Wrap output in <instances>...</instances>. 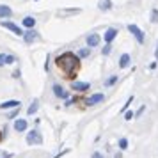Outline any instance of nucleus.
<instances>
[{
    "instance_id": "nucleus-1",
    "label": "nucleus",
    "mask_w": 158,
    "mask_h": 158,
    "mask_svg": "<svg viewBox=\"0 0 158 158\" xmlns=\"http://www.w3.org/2000/svg\"><path fill=\"white\" fill-rule=\"evenodd\" d=\"M55 64L62 69L64 77L73 78L75 73H77V69H78L80 59H78V55H75L71 52H66V53H62V55H59V57L55 59Z\"/></svg>"
},
{
    "instance_id": "nucleus-2",
    "label": "nucleus",
    "mask_w": 158,
    "mask_h": 158,
    "mask_svg": "<svg viewBox=\"0 0 158 158\" xmlns=\"http://www.w3.org/2000/svg\"><path fill=\"white\" fill-rule=\"evenodd\" d=\"M27 144H30V146L43 144V137H41V133H39L37 130H30L29 133H27Z\"/></svg>"
},
{
    "instance_id": "nucleus-3",
    "label": "nucleus",
    "mask_w": 158,
    "mask_h": 158,
    "mask_svg": "<svg viewBox=\"0 0 158 158\" xmlns=\"http://www.w3.org/2000/svg\"><path fill=\"white\" fill-rule=\"evenodd\" d=\"M128 30L131 32V34H133V37L137 39V43H139V44H142V43H144V32L139 29V27H137L135 23H130V25H128Z\"/></svg>"
},
{
    "instance_id": "nucleus-4",
    "label": "nucleus",
    "mask_w": 158,
    "mask_h": 158,
    "mask_svg": "<svg viewBox=\"0 0 158 158\" xmlns=\"http://www.w3.org/2000/svg\"><path fill=\"white\" fill-rule=\"evenodd\" d=\"M52 89H53V94H55L57 98H60V100H68L69 93H68V91H66L62 85H59V84H53V87H52Z\"/></svg>"
},
{
    "instance_id": "nucleus-5",
    "label": "nucleus",
    "mask_w": 158,
    "mask_h": 158,
    "mask_svg": "<svg viewBox=\"0 0 158 158\" xmlns=\"http://www.w3.org/2000/svg\"><path fill=\"white\" fill-rule=\"evenodd\" d=\"M105 100V96L101 93H96V94H93V96H89L87 98V107H94V105H98V103H101V101Z\"/></svg>"
},
{
    "instance_id": "nucleus-6",
    "label": "nucleus",
    "mask_w": 158,
    "mask_h": 158,
    "mask_svg": "<svg viewBox=\"0 0 158 158\" xmlns=\"http://www.w3.org/2000/svg\"><path fill=\"white\" fill-rule=\"evenodd\" d=\"M2 27H4V29H7V30H11V32L16 34V36H23L22 29H20L16 23H13V22H2Z\"/></svg>"
},
{
    "instance_id": "nucleus-7",
    "label": "nucleus",
    "mask_w": 158,
    "mask_h": 158,
    "mask_svg": "<svg viewBox=\"0 0 158 158\" xmlns=\"http://www.w3.org/2000/svg\"><path fill=\"white\" fill-rule=\"evenodd\" d=\"M71 89L73 91H78V93H85L87 89H91V84L89 82H73Z\"/></svg>"
},
{
    "instance_id": "nucleus-8",
    "label": "nucleus",
    "mask_w": 158,
    "mask_h": 158,
    "mask_svg": "<svg viewBox=\"0 0 158 158\" xmlns=\"http://www.w3.org/2000/svg\"><path fill=\"white\" fill-rule=\"evenodd\" d=\"M37 39V32L34 29H30V30H27V32H23V41H25V43H34V41H36Z\"/></svg>"
},
{
    "instance_id": "nucleus-9",
    "label": "nucleus",
    "mask_w": 158,
    "mask_h": 158,
    "mask_svg": "<svg viewBox=\"0 0 158 158\" xmlns=\"http://www.w3.org/2000/svg\"><path fill=\"white\" fill-rule=\"evenodd\" d=\"M0 108H2V110H7V108H20V101L18 100L4 101V103H0Z\"/></svg>"
},
{
    "instance_id": "nucleus-10",
    "label": "nucleus",
    "mask_w": 158,
    "mask_h": 158,
    "mask_svg": "<svg viewBox=\"0 0 158 158\" xmlns=\"http://www.w3.org/2000/svg\"><path fill=\"white\" fill-rule=\"evenodd\" d=\"M115 36H117V29H108L107 32H105L103 39H105V43H107V44H110L115 39Z\"/></svg>"
},
{
    "instance_id": "nucleus-11",
    "label": "nucleus",
    "mask_w": 158,
    "mask_h": 158,
    "mask_svg": "<svg viewBox=\"0 0 158 158\" xmlns=\"http://www.w3.org/2000/svg\"><path fill=\"white\" fill-rule=\"evenodd\" d=\"M29 128V123L25 121V119H16L15 121V130L16 131H27Z\"/></svg>"
},
{
    "instance_id": "nucleus-12",
    "label": "nucleus",
    "mask_w": 158,
    "mask_h": 158,
    "mask_svg": "<svg viewBox=\"0 0 158 158\" xmlns=\"http://www.w3.org/2000/svg\"><path fill=\"white\" fill-rule=\"evenodd\" d=\"M98 44H100V36L98 34H89L87 36V46L93 48V46H98Z\"/></svg>"
},
{
    "instance_id": "nucleus-13",
    "label": "nucleus",
    "mask_w": 158,
    "mask_h": 158,
    "mask_svg": "<svg viewBox=\"0 0 158 158\" xmlns=\"http://www.w3.org/2000/svg\"><path fill=\"white\" fill-rule=\"evenodd\" d=\"M128 64H130V55L128 53H123L121 59H119V68L124 69V68H128Z\"/></svg>"
},
{
    "instance_id": "nucleus-14",
    "label": "nucleus",
    "mask_w": 158,
    "mask_h": 158,
    "mask_svg": "<svg viewBox=\"0 0 158 158\" xmlns=\"http://www.w3.org/2000/svg\"><path fill=\"white\" fill-rule=\"evenodd\" d=\"M11 15H13V11L9 6H0V18H9Z\"/></svg>"
},
{
    "instance_id": "nucleus-15",
    "label": "nucleus",
    "mask_w": 158,
    "mask_h": 158,
    "mask_svg": "<svg viewBox=\"0 0 158 158\" xmlns=\"http://www.w3.org/2000/svg\"><path fill=\"white\" fill-rule=\"evenodd\" d=\"M34 25H36V20L32 18V16H27V18H23V27H27V29H34Z\"/></svg>"
},
{
    "instance_id": "nucleus-16",
    "label": "nucleus",
    "mask_w": 158,
    "mask_h": 158,
    "mask_svg": "<svg viewBox=\"0 0 158 158\" xmlns=\"http://www.w3.org/2000/svg\"><path fill=\"white\" fill-rule=\"evenodd\" d=\"M37 108H39V101H32V105H30V107H29V110H27V114H29V115H34V114H36V112H37Z\"/></svg>"
},
{
    "instance_id": "nucleus-17",
    "label": "nucleus",
    "mask_w": 158,
    "mask_h": 158,
    "mask_svg": "<svg viewBox=\"0 0 158 158\" xmlns=\"http://www.w3.org/2000/svg\"><path fill=\"white\" fill-rule=\"evenodd\" d=\"M117 144H119V149H123V151H124V149H128V139H126V137H121Z\"/></svg>"
},
{
    "instance_id": "nucleus-18",
    "label": "nucleus",
    "mask_w": 158,
    "mask_h": 158,
    "mask_svg": "<svg viewBox=\"0 0 158 158\" xmlns=\"http://www.w3.org/2000/svg\"><path fill=\"white\" fill-rule=\"evenodd\" d=\"M110 7H112V2L110 0H101L100 2V9H103V11H108Z\"/></svg>"
},
{
    "instance_id": "nucleus-19",
    "label": "nucleus",
    "mask_w": 158,
    "mask_h": 158,
    "mask_svg": "<svg viewBox=\"0 0 158 158\" xmlns=\"http://www.w3.org/2000/svg\"><path fill=\"white\" fill-rule=\"evenodd\" d=\"M89 53H91V50L89 48H82V50H78V59H85V57H89Z\"/></svg>"
},
{
    "instance_id": "nucleus-20",
    "label": "nucleus",
    "mask_w": 158,
    "mask_h": 158,
    "mask_svg": "<svg viewBox=\"0 0 158 158\" xmlns=\"http://www.w3.org/2000/svg\"><path fill=\"white\" fill-rule=\"evenodd\" d=\"M158 22V9H153L151 11V23H156Z\"/></svg>"
},
{
    "instance_id": "nucleus-21",
    "label": "nucleus",
    "mask_w": 158,
    "mask_h": 158,
    "mask_svg": "<svg viewBox=\"0 0 158 158\" xmlns=\"http://www.w3.org/2000/svg\"><path fill=\"white\" fill-rule=\"evenodd\" d=\"M115 82H117V77H115V75H112V77H110V78H108L107 82H105V85L110 87V85H114Z\"/></svg>"
},
{
    "instance_id": "nucleus-22",
    "label": "nucleus",
    "mask_w": 158,
    "mask_h": 158,
    "mask_svg": "<svg viewBox=\"0 0 158 158\" xmlns=\"http://www.w3.org/2000/svg\"><path fill=\"white\" fill-rule=\"evenodd\" d=\"M133 117H135V114H133L131 110H126V112H124V119H126V121H130V119H133Z\"/></svg>"
},
{
    "instance_id": "nucleus-23",
    "label": "nucleus",
    "mask_w": 158,
    "mask_h": 158,
    "mask_svg": "<svg viewBox=\"0 0 158 158\" xmlns=\"http://www.w3.org/2000/svg\"><path fill=\"white\" fill-rule=\"evenodd\" d=\"M16 59H15V55H6V64H13Z\"/></svg>"
},
{
    "instance_id": "nucleus-24",
    "label": "nucleus",
    "mask_w": 158,
    "mask_h": 158,
    "mask_svg": "<svg viewBox=\"0 0 158 158\" xmlns=\"http://www.w3.org/2000/svg\"><path fill=\"white\" fill-rule=\"evenodd\" d=\"M131 101H133V96H130L128 100H126V103H124V107H123V112H126V108L130 107V103H131Z\"/></svg>"
},
{
    "instance_id": "nucleus-25",
    "label": "nucleus",
    "mask_w": 158,
    "mask_h": 158,
    "mask_svg": "<svg viewBox=\"0 0 158 158\" xmlns=\"http://www.w3.org/2000/svg\"><path fill=\"white\" fill-rule=\"evenodd\" d=\"M110 50H112V46H110V44H107V46L103 48V55H108V53H110Z\"/></svg>"
},
{
    "instance_id": "nucleus-26",
    "label": "nucleus",
    "mask_w": 158,
    "mask_h": 158,
    "mask_svg": "<svg viewBox=\"0 0 158 158\" xmlns=\"http://www.w3.org/2000/svg\"><path fill=\"white\" fill-rule=\"evenodd\" d=\"M2 64H6V55L4 53H0V66Z\"/></svg>"
},
{
    "instance_id": "nucleus-27",
    "label": "nucleus",
    "mask_w": 158,
    "mask_h": 158,
    "mask_svg": "<svg viewBox=\"0 0 158 158\" xmlns=\"http://www.w3.org/2000/svg\"><path fill=\"white\" fill-rule=\"evenodd\" d=\"M16 114H18V108H16L15 112H11V114H9V119H15V117H16Z\"/></svg>"
},
{
    "instance_id": "nucleus-28",
    "label": "nucleus",
    "mask_w": 158,
    "mask_h": 158,
    "mask_svg": "<svg viewBox=\"0 0 158 158\" xmlns=\"http://www.w3.org/2000/svg\"><path fill=\"white\" fill-rule=\"evenodd\" d=\"M93 158H103V155H101V153H98V151H96V153H93Z\"/></svg>"
},
{
    "instance_id": "nucleus-29",
    "label": "nucleus",
    "mask_w": 158,
    "mask_h": 158,
    "mask_svg": "<svg viewBox=\"0 0 158 158\" xmlns=\"http://www.w3.org/2000/svg\"><path fill=\"white\" fill-rule=\"evenodd\" d=\"M66 153H68V149H66V151H62V153H59V155H57V156H55V158H60V156H64Z\"/></svg>"
},
{
    "instance_id": "nucleus-30",
    "label": "nucleus",
    "mask_w": 158,
    "mask_h": 158,
    "mask_svg": "<svg viewBox=\"0 0 158 158\" xmlns=\"http://www.w3.org/2000/svg\"><path fill=\"white\" fill-rule=\"evenodd\" d=\"M155 57H156V60H158V44H156V48H155Z\"/></svg>"
},
{
    "instance_id": "nucleus-31",
    "label": "nucleus",
    "mask_w": 158,
    "mask_h": 158,
    "mask_svg": "<svg viewBox=\"0 0 158 158\" xmlns=\"http://www.w3.org/2000/svg\"><path fill=\"white\" fill-rule=\"evenodd\" d=\"M0 137H2V135H0Z\"/></svg>"
}]
</instances>
